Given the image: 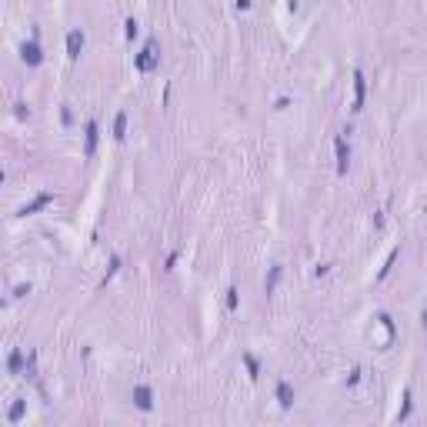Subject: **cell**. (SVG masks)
<instances>
[{"instance_id": "6da1fadb", "label": "cell", "mask_w": 427, "mask_h": 427, "mask_svg": "<svg viewBox=\"0 0 427 427\" xmlns=\"http://www.w3.org/2000/svg\"><path fill=\"white\" fill-rule=\"evenodd\" d=\"M337 170H340V174H347V164H351V147H347V140H344V137H337Z\"/></svg>"}, {"instance_id": "7a4b0ae2", "label": "cell", "mask_w": 427, "mask_h": 427, "mask_svg": "<svg viewBox=\"0 0 427 427\" xmlns=\"http://www.w3.org/2000/svg\"><path fill=\"white\" fill-rule=\"evenodd\" d=\"M134 401H137V407H140V410H150V407H154V401H150V387H144V384L134 387Z\"/></svg>"}, {"instance_id": "3957f363", "label": "cell", "mask_w": 427, "mask_h": 427, "mask_svg": "<svg viewBox=\"0 0 427 427\" xmlns=\"http://www.w3.org/2000/svg\"><path fill=\"white\" fill-rule=\"evenodd\" d=\"M277 401H280V407H291V404H294V390H291L287 381H280V384H277Z\"/></svg>"}, {"instance_id": "277c9868", "label": "cell", "mask_w": 427, "mask_h": 427, "mask_svg": "<svg viewBox=\"0 0 427 427\" xmlns=\"http://www.w3.org/2000/svg\"><path fill=\"white\" fill-rule=\"evenodd\" d=\"M80 47H84V34H80V30H70V34H67V50H70V57L80 54Z\"/></svg>"}, {"instance_id": "5b68a950", "label": "cell", "mask_w": 427, "mask_h": 427, "mask_svg": "<svg viewBox=\"0 0 427 427\" xmlns=\"http://www.w3.org/2000/svg\"><path fill=\"white\" fill-rule=\"evenodd\" d=\"M23 60H27L30 67H37V64H40V47H37V44H23Z\"/></svg>"}, {"instance_id": "8992f818", "label": "cell", "mask_w": 427, "mask_h": 427, "mask_svg": "<svg viewBox=\"0 0 427 427\" xmlns=\"http://www.w3.org/2000/svg\"><path fill=\"white\" fill-rule=\"evenodd\" d=\"M137 67H140V70H150V67H154V44L144 47V54L137 57Z\"/></svg>"}, {"instance_id": "52a82bcc", "label": "cell", "mask_w": 427, "mask_h": 427, "mask_svg": "<svg viewBox=\"0 0 427 427\" xmlns=\"http://www.w3.org/2000/svg\"><path fill=\"white\" fill-rule=\"evenodd\" d=\"M93 150H97V120L87 124V157H93Z\"/></svg>"}, {"instance_id": "ba28073f", "label": "cell", "mask_w": 427, "mask_h": 427, "mask_svg": "<svg viewBox=\"0 0 427 427\" xmlns=\"http://www.w3.org/2000/svg\"><path fill=\"white\" fill-rule=\"evenodd\" d=\"M354 80H357V84H354V90H357V97H354V111H360V104H364V77L354 74Z\"/></svg>"}, {"instance_id": "9c48e42d", "label": "cell", "mask_w": 427, "mask_h": 427, "mask_svg": "<svg viewBox=\"0 0 427 427\" xmlns=\"http://www.w3.org/2000/svg\"><path fill=\"white\" fill-rule=\"evenodd\" d=\"M50 201H54V194H40V197H37L30 207H23V214H34V210H40V207H47Z\"/></svg>"}, {"instance_id": "30bf717a", "label": "cell", "mask_w": 427, "mask_h": 427, "mask_svg": "<svg viewBox=\"0 0 427 427\" xmlns=\"http://www.w3.org/2000/svg\"><path fill=\"white\" fill-rule=\"evenodd\" d=\"M124 127H127V113H117V124H113V137L117 140L124 137Z\"/></svg>"}, {"instance_id": "8fae6325", "label": "cell", "mask_w": 427, "mask_h": 427, "mask_svg": "<svg viewBox=\"0 0 427 427\" xmlns=\"http://www.w3.org/2000/svg\"><path fill=\"white\" fill-rule=\"evenodd\" d=\"M277 280H280V267H270V277H267V294L277 287Z\"/></svg>"}, {"instance_id": "7c38bea8", "label": "cell", "mask_w": 427, "mask_h": 427, "mask_svg": "<svg viewBox=\"0 0 427 427\" xmlns=\"http://www.w3.org/2000/svg\"><path fill=\"white\" fill-rule=\"evenodd\" d=\"M20 414H23V401H17V404L10 407V421H20Z\"/></svg>"}, {"instance_id": "4fadbf2b", "label": "cell", "mask_w": 427, "mask_h": 427, "mask_svg": "<svg viewBox=\"0 0 427 427\" xmlns=\"http://www.w3.org/2000/svg\"><path fill=\"white\" fill-rule=\"evenodd\" d=\"M227 307H230V311H234V307H237V291H234V287H230V291H227Z\"/></svg>"}, {"instance_id": "5bb4252c", "label": "cell", "mask_w": 427, "mask_h": 427, "mask_svg": "<svg viewBox=\"0 0 427 427\" xmlns=\"http://www.w3.org/2000/svg\"><path fill=\"white\" fill-rule=\"evenodd\" d=\"M20 360H23V357H20V351L10 354V371H17V367H20Z\"/></svg>"}, {"instance_id": "9a60e30c", "label": "cell", "mask_w": 427, "mask_h": 427, "mask_svg": "<svg viewBox=\"0 0 427 427\" xmlns=\"http://www.w3.org/2000/svg\"><path fill=\"white\" fill-rule=\"evenodd\" d=\"M424 324H427V311H424Z\"/></svg>"}]
</instances>
